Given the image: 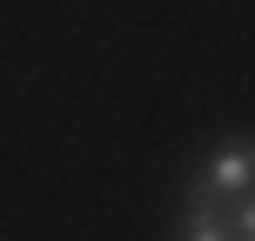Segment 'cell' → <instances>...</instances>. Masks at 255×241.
I'll return each instance as SVG.
<instances>
[{
    "label": "cell",
    "mask_w": 255,
    "mask_h": 241,
    "mask_svg": "<svg viewBox=\"0 0 255 241\" xmlns=\"http://www.w3.org/2000/svg\"><path fill=\"white\" fill-rule=\"evenodd\" d=\"M175 241H235V228H229V201H195V194H188V215H181Z\"/></svg>",
    "instance_id": "cell-2"
},
{
    "label": "cell",
    "mask_w": 255,
    "mask_h": 241,
    "mask_svg": "<svg viewBox=\"0 0 255 241\" xmlns=\"http://www.w3.org/2000/svg\"><path fill=\"white\" fill-rule=\"evenodd\" d=\"M249 167H255V154H249V141H229L222 154H208V167L195 174V201H242L249 194Z\"/></svg>",
    "instance_id": "cell-1"
}]
</instances>
